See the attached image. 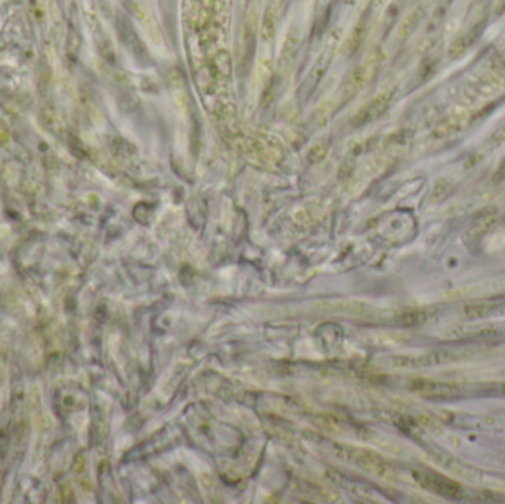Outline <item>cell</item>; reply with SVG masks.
Instances as JSON below:
<instances>
[{
	"label": "cell",
	"mask_w": 505,
	"mask_h": 504,
	"mask_svg": "<svg viewBox=\"0 0 505 504\" xmlns=\"http://www.w3.org/2000/svg\"><path fill=\"white\" fill-rule=\"evenodd\" d=\"M335 454L343 460L366 470L377 477H388L390 473L389 465L385 463L380 455L362 448H356L350 446H335Z\"/></svg>",
	"instance_id": "cell-1"
},
{
	"label": "cell",
	"mask_w": 505,
	"mask_h": 504,
	"mask_svg": "<svg viewBox=\"0 0 505 504\" xmlns=\"http://www.w3.org/2000/svg\"><path fill=\"white\" fill-rule=\"evenodd\" d=\"M494 219H495V213H489V215H485L480 219H478L476 224L471 227V229L468 232L470 235H473L471 239H478V237H480L482 235V228L486 231L489 227H491Z\"/></svg>",
	"instance_id": "cell-9"
},
{
	"label": "cell",
	"mask_w": 505,
	"mask_h": 504,
	"mask_svg": "<svg viewBox=\"0 0 505 504\" xmlns=\"http://www.w3.org/2000/svg\"><path fill=\"white\" fill-rule=\"evenodd\" d=\"M414 477L426 490L443 497H458L461 494V486L455 481L437 475L432 472H414Z\"/></svg>",
	"instance_id": "cell-2"
},
{
	"label": "cell",
	"mask_w": 505,
	"mask_h": 504,
	"mask_svg": "<svg viewBox=\"0 0 505 504\" xmlns=\"http://www.w3.org/2000/svg\"><path fill=\"white\" fill-rule=\"evenodd\" d=\"M326 154V148L324 146V144H315L312 145V148L309 150V160L310 161H321Z\"/></svg>",
	"instance_id": "cell-10"
},
{
	"label": "cell",
	"mask_w": 505,
	"mask_h": 504,
	"mask_svg": "<svg viewBox=\"0 0 505 504\" xmlns=\"http://www.w3.org/2000/svg\"><path fill=\"white\" fill-rule=\"evenodd\" d=\"M299 40H300L299 33H297V30H293V32L287 36L284 48H282V53H281V64L282 65H288L293 61V58H294L295 51H297V46H299Z\"/></svg>",
	"instance_id": "cell-6"
},
{
	"label": "cell",
	"mask_w": 505,
	"mask_h": 504,
	"mask_svg": "<svg viewBox=\"0 0 505 504\" xmlns=\"http://www.w3.org/2000/svg\"><path fill=\"white\" fill-rule=\"evenodd\" d=\"M495 179H497V181L505 179V161L499 166V169H498V172H497V175H495Z\"/></svg>",
	"instance_id": "cell-11"
},
{
	"label": "cell",
	"mask_w": 505,
	"mask_h": 504,
	"mask_svg": "<svg viewBox=\"0 0 505 504\" xmlns=\"http://www.w3.org/2000/svg\"><path fill=\"white\" fill-rule=\"evenodd\" d=\"M495 309L497 308L492 303H474V305L466 306L464 313L470 318H482V317H487L489 314H492Z\"/></svg>",
	"instance_id": "cell-8"
},
{
	"label": "cell",
	"mask_w": 505,
	"mask_h": 504,
	"mask_svg": "<svg viewBox=\"0 0 505 504\" xmlns=\"http://www.w3.org/2000/svg\"><path fill=\"white\" fill-rule=\"evenodd\" d=\"M331 55H333L331 49H326L325 52H322V55L319 56L317 64L314 65V68H312V71H310V84H317L321 80L322 74L326 71V68H328V65H330Z\"/></svg>",
	"instance_id": "cell-7"
},
{
	"label": "cell",
	"mask_w": 505,
	"mask_h": 504,
	"mask_svg": "<svg viewBox=\"0 0 505 504\" xmlns=\"http://www.w3.org/2000/svg\"><path fill=\"white\" fill-rule=\"evenodd\" d=\"M392 99V92H383L380 95H377L373 101L368 102L366 106L354 115L353 118V125L354 126H362L366 125L369 122L376 120L378 115L383 114V111L388 108L389 102Z\"/></svg>",
	"instance_id": "cell-4"
},
{
	"label": "cell",
	"mask_w": 505,
	"mask_h": 504,
	"mask_svg": "<svg viewBox=\"0 0 505 504\" xmlns=\"http://www.w3.org/2000/svg\"><path fill=\"white\" fill-rule=\"evenodd\" d=\"M378 61L374 58H369L368 61H365L361 67L356 68L349 79H346L345 84H343V98L345 99H350L353 98L359 91H362L364 86L373 79L374 73L377 70Z\"/></svg>",
	"instance_id": "cell-3"
},
{
	"label": "cell",
	"mask_w": 505,
	"mask_h": 504,
	"mask_svg": "<svg viewBox=\"0 0 505 504\" xmlns=\"http://www.w3.org/2000/svg\"><path fill=\"white\" fill-rule=\"evenodd\" d=\"M414 389L424 396L432 398H451L459 395V392H461V388L456 386V384L437 382H420L415 384Z\"/></svg>",
	"instance_id": "cell-5"
}]
</instances>
